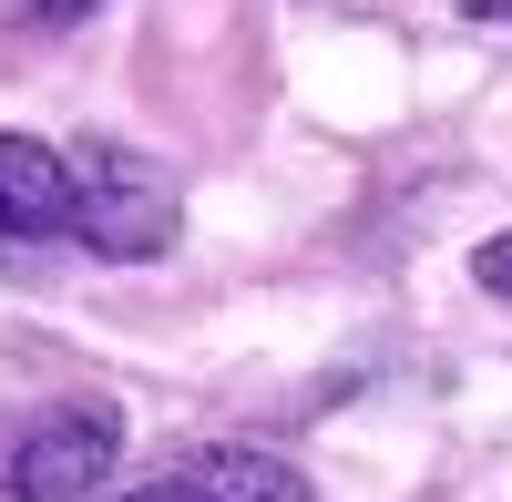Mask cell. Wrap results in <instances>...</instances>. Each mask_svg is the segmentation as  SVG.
Instances as JSON below:
<instances>
[{
  "label": "cell",
  "instance_id": "obj_1",
  "mask_svg": "<svg viewBox=\"0 0 512 502\" xmlns=\"http://www.w3.org/2000/svg\"><path fill=\"white\" fill-rule=\"evenodd\" d=\"M72 236L113 267H144L175 246V175L134 144H82L72 154Z\"/></svg>",
  "mask_w": 512,
  "mask_h": 502
},
{
  "label": "cell",
  "instance_id": "obj_2",
  "mask_svg": "<svg viewBox=\"0 0 512 502\" xmlns=\"http://www.w3.org/2000/svg\"><path fill=\"white\" fill-rule=\"evenodd\" d=\"M123 451V410L113 400H62L0 451V492L11 502H82Z\"/></svg>",
  "mask_w": 512,
  "mask_h": 502
},
{
  "label": "cell",
  "instance_id": "obj_3",
  "mask_svg": "<svg viewBox=\"0 0 512 502\" xmlns=\"http://www.w3.org/2000/svg\"><path fill=\"white\" fill-rule=\"evenodd\" d=\"M113 502H308V472L277 462V451H246V441H205V451H175L154 482L113 492Z\"/></svg>",
  "mask_w": 512,
  "mask_h": 502
},
{
  "label": "cell",
  "instance_id": "obj_4",
  "mask_svg": "<svg viewBox=\"0 0 512 502\" xmlns=\"http://www.w3.org/2000/svg\"><path fill=\"white\" fill-rule=\"evenodd\" d=\"M0 236H72V164L31 134H0Z\"/></svg>",
  "mask_w": 512,
  "mask_h": 502
},
{
  "label": "cell",
  "instance_id": "obj_5",
  "mask_svg": "<svg viewBox=\"0 0 512 502\" xmlns=\"http://www.w3.org/2000/svg\"><path fill=\"white\" fill-rule=\"evenodd\" d=\"M472 277L492 287V298H512V236H492V246H482V257H472Z\"/></svg>",
  "mask_w": 512,
  "mask_h": 502
},
{
  "label": "cell",
  "instance_id": "obj_6",
  "mask_svg": "<svg viewBox=\"0 0 512 502\" xmlns=\"http://www.w3.org/2000/svg\"><path fill=\"white\" fill-rule=\"evenodd\" d=\"M11 11H21L31 31H62V21H82V11H93V0H11Z\"/></svg>",
  "mask_w": 512,
  "mask_h": 502
},
{
  "label": "cell",
  "instance_id": "obj_7",
  "mask_svg": "<svg viewBox=\"0 0 512 502\" xmlns=\"http://www.w3.org/2000/svg\"><path fill=\"white\" fill-rule=\"evenodd\" d=\"M461 11H472V21H512V0H461Z\"/></svg>",
  "mask_w": 512,
  "mask_h": 502
}]
</instances>
